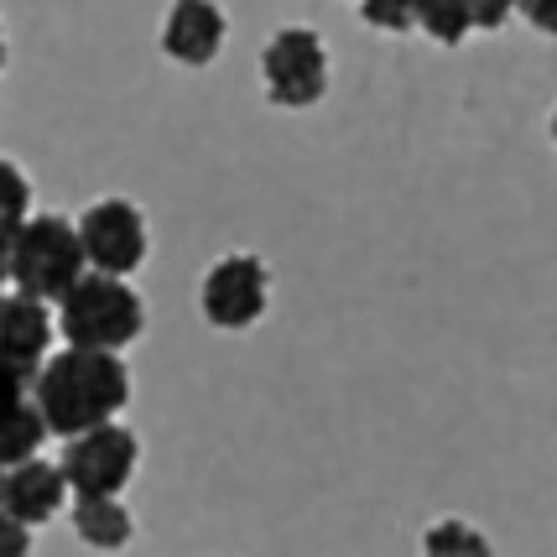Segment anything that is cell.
<instances>
[{
  "label": "cell",
  "instance_id": "4fadbf2b",
  "mask_svg": "<svg viewBox=\"0 0 557 557\" xmlns=\"http://www.w3.org/2000/svg\"><path fill=\"white\" fill-rule=\"evenodd\" d=\"M422 557H495L490 536L474 527V521H459V516H443L422 532Z\"/></svg>",
  "mask_w": 557,
  "mask_h": 557
},
{
  "label": "cell",
  "instance_id": "44dd1931",
  "mask_svg": "<svg viewBox=\"0 0 557 557\" xmlns=\"http://www.w3.org/2000/svg\"><path fill=\"white\" fill-rule=\"evenodd\" d=\"M5 287H11V267H5V256H0V297H5Z\"/></svg>",
  "mask_w": 557,
  "mask_h": 557
},
{
  "label": "cell",
  "instance_id": "3957f363",
  "mask_svg": "<svg viewBox=\"0 0 557 557\" xmlns=\"http://www.w3.org/2000/svg\"><path fill=\"white\" fill-rule=\"evenodd\" d=\"M5 267H11V287L22 292V297H37V302H63L84 276V250H78V224L63 214H32L22 224V235L11 245V256H5Z\"/></svg>",
  "mask_w": 557,
  "mask_h": 557
},
{
  "label": "cell",
  "instance_id": "e0dca14e",
  "mask_svg": "<svg viewBox=\"0 0 557 557\" xmlns=\"http://www.w3.org/2000/svg\"><path fill=\"white\" fill-rule=\"evenodd\" d=\"M360 22L386 26V32H412L417 11H412V5H360Z\"/></svg>",
  "mask_w": 557,
  "mask_h": 557
},
{
  "label": "cell",
  "instance_id": "cb8c5ba5",
  "mask_svg": "<svg viewBox=\"0 0 557 557\" xmlns=\"http://www.w3.org/2000/svg\"><path fill=\"white\" fill-rule=\"evenodd\" d=\"M0 490H5V469H0Z\"/></svg>",
  "mask_w": 557,
  "mask_h": 557
},
{
  "label": "cell",
  "instance_id": "277c9868",
  "mask_svg": "<svg viewBox=\"0 0 557 557\" xmlns=\"http://www.w3.org/2000/svg\"><path fill=\"white\" fill-rule=\"evenodd\" d=\"M136 463H141L136 433L125 422H110V428H95V433L63 443L58 469H63L69 495H78V500H121V490L131 485Z\"/></svg>",
  "mask_w": 557,
  "mask_h": 557
},
{
  "label": "cell",
  "instance_id": "30bf717a",
  "mask_svg": "<svg viewBox=\"0 0 557 557\" xmlns=\"http://www.w3.org/2000/svg\"><path fill=\"white\" fill-rule=\"evenodd\" d=\"M52 334H58V318L48 302L22 297V292H5L0 297V355L16 360L22 370L37 375V364H48Z\"/></svg>",
  "mask_w": 557,
  "mask_h": 557
},
{
  "label": "cell",
  "instance_id": "ffe728a7",
  "mask_svg": "<svg viewBox=\"0 0 557 557\" xmlns=\"http://www.w3.org/2000/svg\"><path fill=\"white\" fill-rule=\"evenodd\" d=\"M510 22V5H474L469 0V26L474 32H495V26H506Z\"/></svg>",
  "mask_w": 557,
  "mask_h": 557
},
{
  "label": "cell",
  "instance_id": "d6986e66",
  "mask_svg": "<svg viewBox=\"0 0 557 557\" xmlns=\"http://www.w3.org/2000/svg\"><path fill=\"white\" fill-rule=\"evenodd\" d=\"M516 16H527L542 37H557V0H527V5H516Z\"/></svg>",
  "mask_w": 557,
  "mask_h": 557
},
{
  "label": "cell",
  "instance_id": "9a60e30c",
  "mask_svg": "<svg viewBox=\"0 0 557 557\" xmlns=\"http://www.w3.org/2000/svg\"><path fill=\"white\" fill-rule=\"evenodd\" d=\"M412 11H417V26L433 42H443V48H459L463 37L474 32L469 26V0H428V5H412Z\"/></svg>",
  "mask_w": 557,
  "mask_h": 557
},
{
  "label": "cell",
  "instance_id": "8fae6325",
  "mask_svg": "<svg viewBox=\"0 0 557 557\" xmlns=\"http://www.w3.org/2000/svg\"><path fill=\"white\" fill-rule=\"evenodd\" d=\"M73 532L95 553H121L136 536V521H131L125 500H78L73 506Z\"/></svg>",
  "mask_w": 557,
  "mask_h": 557
},
{
  "label": "cell",
  "instance_id": "8992f818",
  "mask_svg": "<svg viewBox=\"0 0 557 557\" xmlns=\"http://www.w3.org/2000/svg\"><path fill=\"white\" fill-rule=\"evenodd\" d=\"M78 250L95 276H136L146 261V219L131 198H99L78 219Z\"/></svg>",
  "mask_w": 557,
  "mask_h": 557
},
{
  "label": "cell",
  "instance_id": "5b68a950",
  "mask_svg": "<svg viewBox=\"0 0 557 557\" xmlns=\"http://www.w3.org/2000/svg\"><path fill=\"white\" fill-rule=\"evenodd\" d=\"M267 99L276 110H313L329 95V48L313 26H282L261 52Z\"/></svg>",
  "mask_w": 557,
  "mask_h": 557
},
{
  "label": "cell",
  "instance_id": "ac0fdd59",
  "mask_svg": "<svg viewBox=\"0 0 557 557\" xmlns=\"http://www.w3.org/2000/svg\"><path fill=\"white\" fill-rule=\"evenodd\" d=\"M0 557H32V532L0 510Z\"/></svg>",
  "mask_w": 557,
  "mask_h": 557
},
{
  "label": "cell",
  "instance_id": "7402d4cb",
  "mask_svg": "<svg viewBox=\"0 0 557 557\" xmlns=\"http://www.w3.org/2000/svg\"><path fill=\"white\" fill-rule=\"evenodd\" d=\"M0 69H5V37H0Z\"/></svg>",
  "mask_w": 557,
  "mask_h": 557
},
{
  "label": "cell",
  "instance_id": "6da1fadb",
  "mask_svg": "<svg viewBox=\"0 0 557 557\" xmlns=\"http://www.w3.org/2000/svg\"><path fill=\"white\" fill-rule=\"evenodd\" d=\"M32 401H37V412L48 422V433L73 443V437L95 433V428L121 422L125 401H131V370H125L121 355L58 349L37 370Z\"/></svg>",
  "mask_w": 557,
  "mask_h": 557
},
{
  "label": "cell",
  "instance_id": "9c48e42d",
  "mask_svg": "<svg viewBox=\"0 0 557 557\" xmlns=\"http://www.w3.org/2000/svg\"><path fill=\"white\" fill-rule=\"evenodd\" d=\"M224 48V11L209 0H177L162 22V52L183 69H209Z\"/></svg>",
  "mask_w": 557,
  "mask_h": 557
},
{
  "label": "cell",
  "instance_id": "5bb4252c",
  "mask_svg": "<svg viewBox=\"0 0 557 557\" xmlns=\"http://www.w3.org/2000/svg\"><path fill=\"white\" fill-rule=\"evenodd\" d=\"M26 219H32V183L11 157H0V256H11Z\"/></svg>",
  "mask_w": 557,
  "mask_h": 557
},
{
  "label": "cell",
  "instance_id": "2e32d148",
  "mask_svg": "<svg viewBox=\"0 0 557 557\" xmlns=\"http://www.w3.org/2000/svg\"><path fill=\"white\" fill-rule=\"evenodd\" d=\"M32 386H37V375L0 355V422H5L11 412H22L26 401H32Z\"/></svg>",
  "mask_w": 557,
  "mask_h": 557
},
{
  "label": "cell",
  "instance_id": "7c38bea8",
  "mask_svg": "<svg viewBox=\"0 0 557 557\" xmlns=\"http://www.w3.org/2000/svg\"><path fill=\"white\" fill-rule=\"evenodd\" d=\"M48 422L37 412V401H26L22 412H11L0 422V469H22V463L42 459V443H48Z\"/></svg>",
  "mask_w": 557,
  "mask_h": 557
},
{
  "label": "cell",
  "instance_id": "52a82bcc",
  "mask_svg": "<svg viewBox=\"0 0 557 557\" xmlns=\"http://www.w3.org/2000/svg\"><path fill=\"white\" fill-rule=\"evenodd\" d=\"M267 302H271V271L261 256H219L214 267L203 271V287H198V308L203 318L224 329V334H240L250 323L267 318Z\"/></svg>",
  "mask_w": 557,
  "mask_h": 557
},
{
  "label": "cell",
  "instance_id": "7a4b0ae2",
  "mask_svg": "<svg viewBox=\"0 0 557 557\" xmlns=\"http://www.w3.org/2000/svg\"><path fill=\"white\" fill-rule=\"evenodd\" d=\"M52 318H58V334L69 339V349H89V355H121L146 329V308L136 287H125L115 276H95V271L58 302Z\"/></svg>",
  "mask_w": 557,
  "mask_h": 557
},
{
  "label": "cell",
  "instance_id": "603a6c76",
  "mask_svg": "<svg viewBox=\"0 0 557 557\" xmlns=\"http://www.w3.org/2000/svg\"><path fill=\"white\" fill-rule=\"evenodd\" d=\"M553 146H557V110H553Z\"/></svg>",
  "mask_w": 557,
  "mask_h": 557
},
{
  "label": "cell",
  "instance_id": "ba28073f",
  "mask_svg": "<svg viewBox=\"0 0 557 557\" xmlns=\"http://www.w3.org/2000/svg\"><path fill=\"white\" fill-rule=\"evenodd\" d=\"M69 500V485H63V469L48 459H32L22 469H5V490H0V510L26 527V532H37V527H48L52 516L63 510Z\"/></svg>",
  "mask_w": 557,
  "mask_h": 557
}]
</instances>
